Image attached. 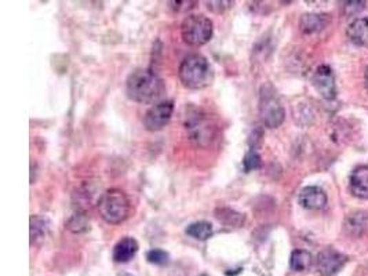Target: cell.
<instances>
[{
	"instance_id": "44dd1931",
	"label": "cell",
	"mask_w": 368,
	"mask_h": 276,
	"mask_svg": "<svg viewBox=\"0 0 368 276\" xmlns=\"http://www.w3.org/2000/svg\"><path fill=\"white\" fill-rule=\"evenodd\" d=\"M261 163H262L261 156L255 149H250L245 153V159H243V168H245V173L260 169Z\"/></svg>"
},
{
	"instance_id": "603a6c76",
	"label": "cell",
	"mask_w": 368,
	"mask_h": 276,
	"mask_svg": "<svg viewBox=\"0 0 368 276\" xmlns=\"http://www.w3.org/2000/svg\"><path fill=\"white\" fill-rule=\"evenodd\" d=\"M364 6H366V1H348L344 6L345 14L347 16H353V14L362 11L364 9Z\"/></svg>"
},
{
	"instance_id": "ac0fdd59",
	"label": "cell",
	"mask_w": 368,
	"mask_h": 276,
	"mask_svg": "<svg viewBox=\"0 0 368 276\" xmlns=\"http://www.w3.org/2000/svg\"><path fill=\"white\" fill-rule=\"evenodd\" d=\"M312 255L307 250H294L290 257V267L295 272H305L312 265Z\"/></svg>"
},
{
	"instance_id": "e0dca14e",
	"label": "cell",
	"mask_w": 368,
	"mask_h": 276,
	"mask_svg": "<svg viewBox=\"0 0 368 276\" xmlns=\"http://www.w3.org/2000/svg\"><path fill=\"white\" fill-rule=\"evenodd\" d=\"M48 232V223L41 215H31V245H38Z\"/></svg>"
},
{
	"instance_id": "d6986e66",
	"label": "cell",
	"mask_w": 368,
	"mask_h": 276,
	"mask_svg": "<svg viewBox=\"0 0 368 276\" xmlns=\"http://www.w3.org/2000/svg\"><path fill=\"white\" fill-rule=\"evenodd\" d=\"M185 232L188 236H190L193 239H198V240H207L214 234L213 225L207 221H196V223L189 224L186 227Z\"/></svg>"
},
{
	"instance_id": "30bf717a",
	"label": "cell",
	"mask_w": 368,
	"mask_h": 276,
	"mask_svg": "<svg viewBox=\"0 0 368 276\" xmlns=\"http://www.w3.org/2000/svg\"><path fill=\"white\" fill-rule=\"evenodd\" d=\"M300 205L307 210H320L327 203V195L320 187H305L300 193Z\"/></svg>"
},
{
	"instance_id": "52a82bcc",
	"label": "cell",
	"mask_w": 368,
	"mask_h": 276,
	"mask_svg": "<svg viewBox=\"0 0 368 276\" xmlns=\"http://www.w3.org/2000/svg\"><path fill=\"white\" fill-rule=\"evenodd\" d=\"M173 112L174 104L171 101L158 103L145 113L143 126L148 131H159L170 123Z\"/></svg>"
},
{
	"instance_id": "7402d4cb",
	"label": "cell",
	"mask_w": 368,
	"mask_h": 276,
	"mask_svg": "<svg viewBox=\"0 0 368 276\" xmlns=\"http://www.w3.org/2000/svg\"><path fill=\"white\" fill-rule=\"evenodd\" d=\"M146 260L155 265H167L170 262V255L162 249H152L146 253Z\"/></svg>"
},
{
	"instance_id": "6da1fadb",
	"label": "cell",
	"mask_w": 368,
	"mask_h": 276,
	"mask_svg": "<svg viewBox=\"0 0 368 276\" xmlns=\"http://www.w3.org/2000/svg\"><path fill=\"white\" fill-rule=\"evenodd\" d=\"M164 82L150 69H136L126 81L127 97L140 104H155L163 97Z\"/></svg>"
},
{
	"instance_id": "d4e9b609",
	"label": "cell",
	"mask_w": 368,
	"mask_h": 276,
	"mask_svg": "<svg viewBox=\"0 0 368 276\" xmlns=\"http://www.w3.org/2000/svg\"><path fill=\"white\" fill-rule=\"evenodd\" d=\"M364 86H366V90L368 93V68L366 69V73H364Z\"/></svg>"
},
{
	"instance_id": "3957f363",
	"label": "cell",
	"mask_w": 368,
	"mask_h": 276,
	"mask_svg": "<svg viewBox=\"0 0 368 276\" xmlns=\"http://www.w3.org/2000/svg\"><path fill=\"white\" fill-rule=\"evenodd\" d=\"M100 215L108 224H122L131 213V203L126 192L119 188H111L103 192L97 203Z\"/></svg>"
},
{
	"instance_id": "7c38bea8",
	"label": "cell",
	"mask_w": 368,
	"mask_h": 276,
	"mask_svg": "<svg viewBox=\"0 0 368 276\" xmlns=\"http://www.w3.org/2000/svg\"><path fill=\"white\" fill-rule=\"evenodd\" d=\"M345 232L353 237H362L368 232V214L366 212H356L349 214L344 223Z\"/></svg>"
},
{
	"instance_id": "8fae6325",
	"label": "cell",
	"mask_w": 368,
	"mask_h": 276,
	"mask_svg": "<svg viewBox=\"0 0 368 276\" xmlns=\"http://www.w3.org/2000/svg\"><path fill=\"white\" fill-rule=\"evenodd\" d=\"M349 185L356 198L368 199V165H362L353 170Z\"/></svg>"
},
{
	"instance_id": "ffe728a7",
	"label": "cell",
	"mask_w": 368,
	"mask_h": 276,
	"mask_svg": "<svg viewBox=\"0 0 368 276\" xmlns=\"http://www.w3.org/2000/svg\"><path fill=\"white\" fill-rule=\"evenodd\" d=\"M66 228L73 232V234H82L86 232L88 228H90V223H88V218H87V214L82 212V210H78V212L73 213L68 221H66Z\"/></svg>"
},
{
	"instance_id": "9c48e42d",
	"label": "cell",
	"mask_w": 368,
	"mask_h": 276,
	"mask_svg": "<svg viewBox=\"0 0 368 276\" xmlns=\"http://www.w3.org/2000/svg\"><path fill=\"white\" fill-rule=\"evenodd\" d=\"M312 83L315 86L316 91L326 100H332L337 96L335 88V78L334 72L328 65H320L316 72L313 73Z\"/></svg>"
},
{
	"instance_id": "4fadbf2b",
	"label": "cell",
	"mask_w": 368,
	"mask_h": 276,
	"mask_svg": "<svg viewBox=\"0 0 368 276\" xmlns=\"http://www.w3.org/2000/svg\"><path fill=\"white\" fill-rule=\"evenodd\" d=\"M140 246L134 237L126 236L116 243L113 247V260L116 262H128L134 255H137Z\"/></svg>"
},
{
	"instance_id": "5bb4252c",
	"label": "cell",
	"mask_w": 368,
	"mask_h": 276,
	"mask_svg": "<svg viewBox=\"0 0 368 276\" xmlns=\"http://www.w3.org/2000/svg\"><path fill=\"white\" fill-rule=\"evenodd\" d=\"M348 38L356 46L368 47V17L356 19L348 26Z\"/></svg>"
},
{
	"instance_id": "484cf974",
	"label": "cell",
	"mask_w": 368,
	"mask_h": 276,
	"mask_svg": "<svg viewBox=\"0 0 368 276\" xmlns=\"http://www.w3.org/2000/svg\"><path fill=\"white\" fill-rule=\"evenodd\" d=\"M202 276H207V275H202Z\"/></svg>"
},
{
	"instance_id": "ba28073f",
	"label": "cell",
	"mask_w": 368,
	"mask_h": 276,
	"mask_svg": "<svg viewBox=\"0 0 368 276\" xmlns=\"http://www.w3.org/2000/svg\"><path fill=\"white\" fill-rule=\"evenodd\" d=\"M348 257L334 250V249H324L320 252L316 260L317 271L322 276H334L338 274L347 264Z\"/></svg>"
},
{
	"instance_id": "2e32d148",
	"label": "cell",
	"mask_w": 368,
	"mask_h": 276,
	"mask_svg": "<svg viewBox=\"0 0 368 276\" xmlns=\"http://www.w3.org/2000/svg\"><path fill=\"white\" fill-rule=\"evenodd\" d=\"M215 217L223 224H225L228 227H235V228L243 227L245 223V214L236 212L233 209H229V208H218L215 210Z\"/></svg>"
},
{
	"instance_id": "7a4b0ae2",
	"label": "cell",
	"mask_w": 368,
	"mask_h": 276,
	"mask_svg": "<svg viewBox=\"0 0 368 276\" xmlns=\"http://www.w3.org/2000/svg\"><path fill=\"white\" fill-rule=\"evenodd\" d=\"M178 76L183 85L190 90H202L214 81L213 68L202 54H190L185 57L180 65Z\"/></svg>"
},
{
	"instance_id": "9a60e30c",
	"label": "cell",
	"mask_w": 368,
	"mask_h": 276,
	"mask_svg": "<svg viewBox=\"0 0 368 276\" xmlns=\"http://www.w3.org/2000/svg\"><path fill=\"white\" fill-rule=\"evenodd\" d=\"M328 24V16L324 14H304L300 20V28L304 34L307 35H312V34H317L322 29L326 28Z\"/></svg>"
},
{
	"instance_id": "8992f818",
	"label": "cell",
	"mask_w": 368,
	"mask_h": 276,
	"mask_svg": "<svg viewBox=\"0 0 368 276\" xmlns=\"http://www.w3.org/2000/svg\"><path fill=\"white\" fill-rule=\"evenodd\" d=\"M186 116V130L189 131L190 140L200 147H207L213 141V128L208 125L203 113L199 109H193V113L189 112Z\"/></svg>"
},
{
	"instance_id": "cb8c5ba5",
	"label": "cell",
	"mask_w": 368,
	"mask_h": 276,
	"mask_svg": "<svg viewBox=\"0 0 368 276\" xmlns=\"http://www.w3.org/2000/svg\"><path fill=\"white\" fill-rule=\"evenodd\" d=\"M232 4V1H207V7L208 10L220 14L223 11H225L226 9H229Z\"/></svg>"
},
{
	"instance_id": "5b68a950",
	"label": "cell",
	"mask_w": 368,
	"mask_h": 276,
	"mask_svg": "<svg viewBox=\"0 0 368 276\" xmlns=\"http://www.w3.org/2000/svg\"><path fill=\"white\" fill-rule=\"evenodd\" d=\"M214 25L203 14H190L181 24V35L185 43L190 46H203L213 38Z\"/></svg>"
},
{
	"instance_id": "4316f807",
	"label": "cell",
	"mask_w": 368,
	"mask_h": 276,
	"mask_svg": "<svg viewBox=\"0 0 368 276\" xmlns=\"http://www.w3.org/2000/svg\"><path fill=\"white\" fill-rule=\"evenodd\" d=\"M126 276H130V275H126Z\"/></svg>"
},
{
	"instance_id": "277c9868",
	"label": "cell",
	"mask_w": 368,
	"mask_h": 276,
	"mask_svg": "<svg viewBox=\"0 0 368 276\" xmlns=\"http://www.w3.org/2000/svg\"><path fill=\"white\" fill-rule=\"evenodd\" d=\"M260 116L266 128H279L286 118L276 90L270 85H264L260 93Z\"/></svg>"
}]
</instances>
